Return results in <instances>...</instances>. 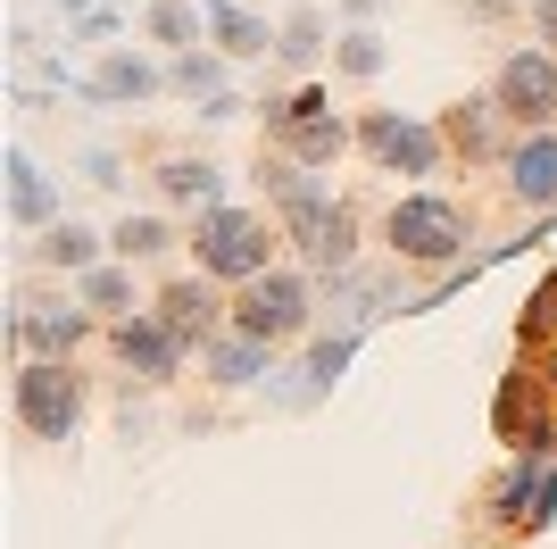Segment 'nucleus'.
<instances>
[{
    "mask_svg": "<svg viewBox=\"0 0 557 549\" xmlns=\"http://www.w3.org/2000/svg\"><path fill=\"white\" fill-rule=\"evenodd\" d=\"M34 258H42V267H67V274H84V267H100V233H92V225H75V217H59V225H42Z\"/></svg>",
    "mask_w": 557,
    "mask_h": 549,
    "instance_id": "20",
    "label": "nucleus"
},
{
    "mask_svg": "<svg viewBox=\"0 0 557 549\" xmlns=\"http://www.w3.org/2000/svg\"><path fill=\"white\" fill-rule=\"evenodd\" d=\"M9 217H17V225H59V183L42 175V167H34V150H9Z\"/></svg>",
    "mask_w": 557,
    "mask_h": 549,
    "instance_id": "16",
    "label": "nucleus"
},
{
    "mask_svg": "<svg viewBox=\"0 0 557 549\" xmlns=\"http://www.w3.org/2000/svg\"><path fill=\"white\" fill-rule=\"evenodd\" d=\"M333 68L358 75V84H367V75H383V34H374V25H349L342 42H333Z\"/></svg>",
    "mask_w": 557,
    "mask_h": 549,
    "instance_id": "25",
    "label": "nucleus"
},
{
    "mask_svg": "<svg viewBox=\"0 0 557 549\" xmlns=\"http://www.w3.org/2000/svg\"><path fill=\"white\" fill-rule=\"evenodd\" d=\"M267 251H275V225L258 217V208H200V225H191V258H200V274H216V283H250V274H267Z\"/></svg>",
    "mask_w": 557,
    "mask_h": 549,
    "instance_id": "3",
    "label": "nucleus"
},
{
    "mask_svg": "<svg viewBox=\"0 0 557 549\" xmlns=\"http://www.w3.org/2000/svg\"><path fill=\"white\" fill-rule=\"evenodd\" d=\"M358 150H367L383 175H442L449 134L424 125V117H408V109H367L358 117Z\"/></svg>",
    "mask_w": 557,
    "mask_h": 549,
    "instance_id": "5",
    "label": "nucleus"
},
{
    "mask_svg": "<svg viewBox=\"0 0 557 549\" xmlns=\"http://www.w3.org/2000/svg\"><path fill=\"white\" fill-rule=\"evenodd\" d=\"M275 142H283V150H292L300 167H333V159L349 150V125L317 109V117H292V125H275Z\"/></svg>",
    "mask_w": 557,
    "mask_h": 549,
    "instance_id": "17",
    "label": "nucleus"
},
{
    "mask_svg": "<svg viewBox=\"0 0 557 549\" xmlns=\"http://www.w3.org/2000/svg\"><path fill=\"white\" fill-rule=\"evenodd\" d=\"M533 25H541V42H557V0H533Z\"/></svg>",
    "mask_w": 557,
    "mask_h": 549,
    "instance_id": "30",
    "label": "nucleus"
},
{
    "mask_svg": "<svg viewBox=\"0 0 557 549\" xmlns=\"http://www.w3.org/2000/svg\"><path fill=\"white\" fill-rule=\"evenodd\" d=\"M258 375H275V342L267 333H216L209 342V383H225V391H242V383H258Z\"/></svg>",
    "mask_w": 557,
    "mask_h": 549,
    "instance_id": "15",
    "label": "nucleus"
},
{
    "mask_svg": "<svg viewBox=\"0 0 557 549\" xmlns=\"http://www.w3.org/2000/svg\"><path fill=\"white\" fill-rule=\"evenodd\" d=\"M491 100L508 109V125H549L557 117V50H516V59H499V75H491Z\"/></svg>",
    "mask_w": 557,
    "mask_h": 549,
    "instance_id": "7",
    "label": "nucleus"
},
{
    "mask_svg": "<svg viewBox=\"0 0 557 549\" xmlns=\"http://www.w3.org/2000/svg\"><path fill=\"white\" fill-rule=\"evenodd\" d=\"M17 425L34 441H75V425H84V375H75L67 358H34L17 366Z\"/></svg>",
    "mask_w": 557,
    "mask_h": 549,
    "instance_id": "4",
    "label": "nucleus"
},
{
    "mask_svg": "<svg viewBox=\"0 0 557 549\" xmlns=\"http://www.w3.org/2000/svg\"><path fill=\"white\" fill-rule=\"evenodd\" d=\"M258 175H267V192H275L283 233L300 242V258H308V267H325V274H342L349 251H358V217H349V200H333V192L308 175L292 150H283V159H267Z\"/></svg>",
    "mask_w": 557,
    "mask_h": 549,
    "instance_id": "1",
    "label": "nucleus"
},
{
    "mask_svg": "<svg viewBox=\"0 0 557 549\" xmlns=\"http://www.w3.org/2000/svg\"><path fill=\"white\" fill-rule=\"evenodd\" d=\"M75 292H84V308H134V274L125 267H84Z\"/></svg>",
    "mask_w": 557,
    "mask_h": 549,
    "instance_id": "27",
    "label": "nucleus"
},
{
    "mask_svg": "<svg viewBox=\"0 0 557 549\" xmlns=\"http://www.w3.org/2000/svg\"><path fill=\"white\" fill-rule=\"evenodd\" d=\"M308 317H317V300H308V274H292V267L250 274V283H242V308H233V325H242V333H267V342L308 333Z\"/></svg>",
    "mask_w": 557,
    "mask_h": 549,
    "instance_id": "6",
    "label": "nucleus"
},
{
    "mask_svg": "<svg viewBox=\"0 0 557 549\" xmlns=\"http://www.w3.org/2000/svg\"><path fill=\"white\" fill-rule=\"evenodd\" d=\"M17 342L42 350V358H75V342L92 333V308H75V300H17Z\"/></svg>",
    "mask_w": 557,
    "mask_h": 549,
    "instance_id": "11",
    "label": "nucleus"
},
{
    "mask_svg": "<svg viewBox=\"0 0 557 549\" xmlns=\"http://www.w3.org/2000/svg\"><path fill=\"white\" fill-rule=\"evenodd\" d=\"M209 283H216V274H184V283H166V292H159V317H166V333H175L184 350L216 342V292H209Z\"/></svg>",
    "mask_w": 557,
    "mask_h": 549,
    "instance_id": "13",
    "label": "nucleus"
},
{
    "mask_svg": "<svg viewBox=\"0 0 557 549\" xmlns=\"http://www.w3.org/2000/svg\"><path fill=\"white\" fill-rule=\"evenodd\" d=\"M499 167H508V192L524 208H557V134H549V125H533Z\"/></svg>",
    "mask_w": 557,
    "mask_h": 549,
    "instance_id": "12",
    "label": "nucleus"
},
{
    "mask_svg": "<svg viewBox=\"0 0 557 549\" xmlns=\"http://www.w3.org/2000/svg\"><path fill=\"white\" fill-rule=\"evenodd\" d=\"M499 100H458V109L442 117V134H449V150H466V159H491V150H499ZM499 159H508V150H499Z\"/></svg>",
    "mask_w": 557,
    "mask_h": 549,
    "instance_id": "18",
    "label": "nucleus"
},
{
    "mask_svg": "<svg viewBox=\"0 0 557 549\" xmlns=\"http://www.w3.org/2000/svg\"><path fill=\"white\" fill-rule=\"evenodd\" d=\"M116 358H125V375H141V383H166L175 366H184V342L166 333V317H141V308H125V317L109 325Z\"/></svg>",
    "mask_w": 557,
    "mask_h": 549,
    "instance_id": "10",
    "label": "nucleus"
},
{
    "mask_svg": "<svg viewBox=\"0 0 557 549\" xmlns=\"http://www.w3.org/2000/svg\"><path fill=\"white\" fill-rule=\"evenodd\" d=\"M491 516H499V525H516V533L557 525V457H549V450H516L508 483L491 491Z\"/></svg>",
    "mask_w": 557,
    "mask_h": 549,
    "instance_id": "8",
    "label": "nucleus"
},
{
    "mask_svg": "<svg viewBox=\"0 0 557 549\" xmlns=\"http://www.w3.org/2000/svg\"><path fill=\"white\" fill-rule=\"evenodd\" d=\"M200 9H209V25H216V50H225V59H258V50H275L267 17H250L242 0H200Z\"/></svg>",
    "mask_w": 557,
    "mask_h": 549,
    "instance_id": "19",
    "label": "nucleus"
},
{
    "mask_svg": "<svg viewBox=\"0 0 557 549\" xmlns=\"http://www.w3.org/2000/svg\"><path fill=\"white\" fill-rule=\"evenodd\" d=\"M166 84L184 91V100H200V117H233V109H242V100L225 91V50H175Z\"/></svg>",
    "mask_w": 557,
    "mask_h": 549,
    "instance_id": "14",
    "label": "nucleus"
},
{
    "mask_svg": "<svg viewBox=\"0 0 557 549\" xmlns=\"http://www.w3.org/2000/svg\"><path fill=\"white\" fill-rule=\"evenodd\" d=\"M524 333H533V342H541V333H557V274L524 300Z\"/></svg>",
    "mask_w": 557,
    "mask_h": 549,
    "instance_id": "28",
    "label": "nucleus"
},
{
    "mask_svg": "<svg viewBox=\"0 0 557 549\" xmlns=\"http://www.w3.org/2000/svg\"><path fill=\"white\" fill-rule=\"evenodd\" d=\"M59 9H84V0H59Z\"/></svg>",
    "mask_w": 557,
    "mask_h": 549,
    "instance_id": "31",
    "label": "nucleus"
},
{
    "mask_svg": "<svg viewBox=\"0 0 557 549\" xmlns=\"http://www.w3.org/2000/svg\"><path fill=\"white\" fill-rule=\"evenodd\" d=\"M325 50V9H292V17L275 25V59H292V68H308Z\"/></svg>",
    "mask_w": 557,
    "mask_h": 549,
    "instance_id": "23",
    "label": "nucleus"
},
{
    "mask_svg": "<svg viewBox=\"0 0 557 549\" xmlns=\"http://www.w3.org/2000/svg\"><path fill=\"white\" fill-rule=\"evenodd\" d=\"M466 208L442 200V192H408V200H392V217H383V242H392L408 267H466Z\"/></svg>",
    "mask_w": 557,
    "mask_h": 549,
    "instance_id": "2",
    "label": "nucleus"
},
{
    "mask_svg": "<svg viewBox=\"0 0 557 549\" xmlns=\"http://www.w3.org/2000/svg\"><path fill=\"white\" fill-rule=\"evenodd\" d=\"M349 358H358V333H349V325L333 333V342H317V350H308V400L342 383V366H349Z\"/></svg>",
    "mask_w": 557,
    "mask_h": 549,
    "instance_id": "26",
    "label": "nucleus"
},
{
    "mask_svg": "<svg viewBox=\"0 0 557 549\" xmlns=\"http://www.w3.org/2000/svg\"><path fill=\"white\" fill-rule=\"evenodd\" d=\"M200 25H209V9L200 0H150V17H141V34L166 50H200Z\"/></svg>",
    "mask_w": 557,
    "mask_h": 549,
    "instance_id": "21",
    "label": "nucleus"
},
{
    "mask_svg": "<svg viewBox=\"0 0 557 549\" xmlns=\"http://www.w3.org/2000/svg\"><path fill=\"white\" fill-rule=\"evenodd\" d=\"M383 9H392V0H342V17H349V25H367V17H383Z\"/></svg>",
    "mask_w": 557,
    "mask_h": 549,
    "instance_id": "29",
    "label": "nucleus"
},
{
    "mask_svg": "<svg viewBox=\"0 0 557 549\" xmlns=\"http://www.w3.org/2000/svg\"><path fill=\"white\" fill-rule=\"evenodd\" d=\"M109 251L134 267V258H159V251H175V233H166V217H125V225L109 233Z\"/></svg>",
    "mask_w": 557,
    "mask_h": 549,
    "instance_id": "24",
    "label": "nucleus"
},
{
    "mask_svg": "<svg viewBox=\"0 0 557 549\" xmlns=\"http://www.w3.org/2000/svg\"><path fill=\"white\" fill-rule=\"evenodd\" d=\"M166 91V68H150L141 50L109 42L100 50V68L84 75V100H100V109H141V100H159Z\"/></svg>",
    "mask_w": 557,
    "mask_h": 549,
    "instance_id": "9",
    "label": "nucleus"
},
{
    "mask_svg": "<svg viewBox=\"0 0 557 549\" xmlns=\"http://www.w3.org/2000/svg\"><path fill=\"white\" fill-rule=\"evenodd\" d=\"M159 192L184 208H216V167L209 159H159Z\"/></svg>",
    "mask_w": 557,
    "mask_h": 549,
    "instance_id": "22",
    "label": "nucleus"
}]
</instances>
